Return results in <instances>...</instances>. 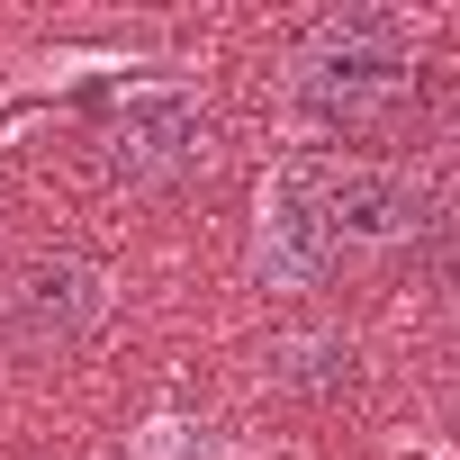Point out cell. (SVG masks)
Segmentation results:
<instances>
[{
    "mask_svg": "<svg viewBox=\"0 0 460 460\" xmlns=\"http://www.w3.org/2000/svg\"><path fill=\"white\" fill-rule=\"evenodd\" d=\"M433 190L397 163H280L253 208V271L271 289H316L334 262L424 235Z\"/></svg>",
    "mask_w": 460,
    "mask_h": 460,
    "instance_id": "6da1fadb",
    "label": "cell"
},
{
    "mask_svg": "<svg viewBox=\"0 0 460 460\" xmlns=\"http://www.w3.org/2000/svg\"><path fill=\"white\" fill-rule=\"evenodd\" d=\"M424 82V55H415V28L397 10H343V19H316L289 55V118L325 127V136H361V127H388Z\"/></svg>",
    "mask_w": 460,
    "mask_h": 460,
    "instance_id": "7a4b0ae2",
    "label": "cell"
},
{
    "mask_svg": "<svg viewBox=\"0 0 460 460\" xmlns=\"http://www.w3.org/2000/svg\"><path fill=\"white\" fill-rule=\"evenodd\" d=\"M100 154H109V172L127 190H172V181H190L217 154V118H208L199 91H172V82L163 91H127L109 109V127H100Z\"/></svg>",
    "mask_w": 460,
    "mask_h": 460,
    "instance_id": "3957f363",
    "label": "cell"
},
{
    "mask_svg": "<svg viewBox=\"0 0 460 460\" xmlns=\"http://www.w3.org/2000/svg\"><path fill=\"white\" fill-rule=\"evenodd\" d=\"M100 325H109V271L82 262V253H37V262L10 271V289H0V334L19 352H37V361L82 352Z\"/></svg>",
    "mask_w": 460,
    "mask_h": 460,
    "instance_id": "277c9868",
    "label": "cell"
},
{
    "mask_svg": "<svg viewBox=\"0 0 460 460\" xmlns=\"http://www.w3.org/2000/svg\"><path fill=\"white\" fill-rule=\"evenodd\" d=\"M127 460H217V442H208L199 424H145V433L127 442Z\"/></svg>",
    "mask_w": 460,
    "mask_h": 460,
    "instance_id": "5b68a950",
    "label": "cell"
}]
</instances>
